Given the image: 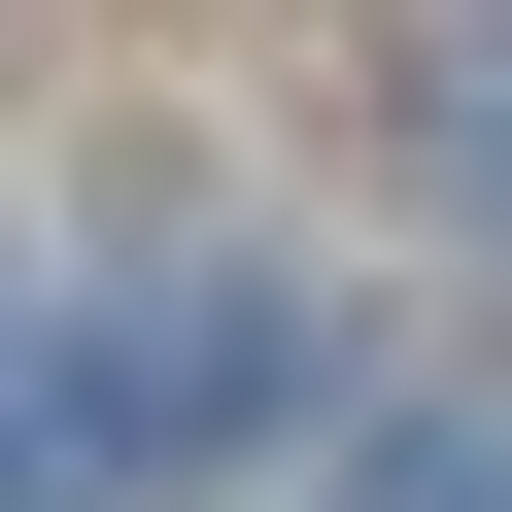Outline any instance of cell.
<instances>
[{"label": "cell", "mask_w": 512, "mask_h": 512, "mask_svg": "<svg viewBox=\"0 0 512 512\" xmlns=\"http://www.w3.org/2000/svg\"><path fill=\"white\" fill-rule=\"evenodd\" d=\"M274 410H308V308H103V376H69V444H137V478L274 444Z\"/></svg>", "instance_id": "obj_1"}]
</instances>
